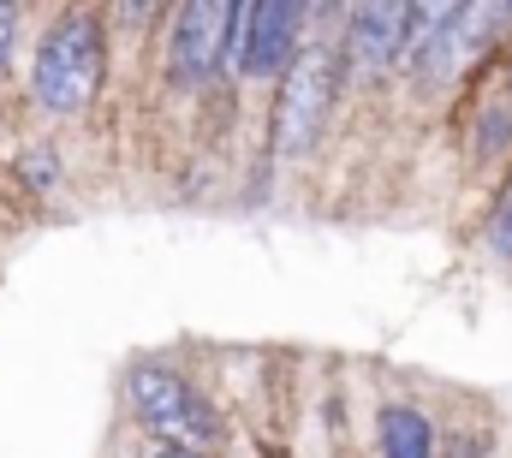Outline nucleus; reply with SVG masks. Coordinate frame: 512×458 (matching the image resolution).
<instances>
[{"mask_svg":"<svg viewBox=\"0 0 512 458\" xmlns=\"http://www.w3.org/2000/svg\"><path fill=\"white\" fill-rule=\"evenodd\" d=\"M108 78V30L96 12L66 6L30 48V102L42 114H84Z\"/></svg>","mask_w":512,"mask_h":458,"instance_id":"f257e3e1","label":"nucleus"},{"mask_svg":"<svg viewBox=\"0 0 512 458\" xmlns=\"http://www.w3.org/2000/svg\"><path fill=\"white\" fill-rule=\"evenodd\" d=\"M126 399H131V417L143 435H155L161 447H191V453H215L227 441L221 429V411L203 399V387L173 369V363H131L126 375Z\"/></svg>","mask_w":512,"mask_h":458,"instance_id":"f03ea898","label":"nucleus"},{"mask_svg":"<svg viewBox=\"0 0 512 458\" xmlns=\"http://www.w3.org/2000/svg\"><path fill=\"white\" fill-rule=\"evenodd\" d=\"M340 84H346L340 42L304 36L298 60L286 66V78H280V90H274V149H280L286 161H298V155H310V149L322 143Z\"/></svg>","mask_w":512,"mask_h":458,"instance_id":"7ed1b4c3","label":"nucleus"},{"mask_svg":"<svg viewBox=\"0 0 512 458\" xmlns=\"http://www.w3.org/2000/svg\"><path fill=\"white\" fill-rule=\"evenodd\" d=\"M233 24H239L233 0H191V6H179L173 30H167V84L173 90H209L227 72Z\"/></svg>","mask_w":512,"mask_h":458,"instance_id":"20e7f679","label":"nucleus"},{"mask_svg":"<svg viewBox=\"0 0 512 458\" xmlns=\"http://www.w3.org/2000/svg\"><path fill=\"white\" fill-rule=\"evenodd\" d=\"M304 24H310V6H292V0H245V12H239V78L280 84L286 66L304 48Z\"/></svg>","mask_w":512,"mask_h":458,"instance_id":"39448f33","label":"nucleus"},{"mask_svg":"<svg viewBox=\"0 0 512 458\" xmlns=\"http://www.w3.org/2000/svg\"><path fill=\"white\" fill-rule=\"evenodd\" d=\"M405 12L411 6H346V36H340V66L352 84H370L382 78L387 66H399V42H405Z\"/></svg>","mask_w":512,"mask_h":458,"instance_id":"423d86ee","label":"nucleus"},{"mask_svg":"<svg viewBox=\"0 0 512 458\" xmlns=\"http://www.w3.org/2000/svg\"><path fill=\"white\" fill-rule=\"evenodd\" d=\"M376 441H382V458H435V423L417 405H382Z\"/></svg>","mask_w":512,"mask_h":458,"instance_id":"0eeeda50","label":"nucleus"},{"mask_svg":"<svg viewBox=\"0 0 512 458\" xmlns=\"http://www.w3.org/2000/svg\"><path fill=\"white\" fill-rule=\"evenodd\" d=\"M18 185H24V191H54V185H60V155H54L48 143H30V149L18 155Z\"/></svg>","mask_w":512,"mask_h":458,"instance_id":"6e6552de","label":"nucleus"},{"mask_svg":"<svg viewBox=\"0 0 512 458\" xmlns=\"http://www.w3.org/2000/svg\"><path fill=\"white\" fill-rule=\"evenodd\" d=\"M489 250L512 268V179H507V191H501V203H495V215H489Z\"/></svg>","mask_w":512,"mask_h":458,"instance_id":"1a4fd4ad","label":"nucleus"},{"mask_svg":"<svg viewBox=\"0 0 512 458\" xmlns=\"http://www.w3.org/2000/svg\"><path fill=\"white\" fill-rule=\"evenodd\" d=\"M12 42H18V12L0 6V66H6V54H12Z\"/></svg>","mask_w":512,"mask_h":458,"instance_id":"9d476101","label":"nucleus"},{"mask_svg":"<svg viewBox=\"0 0 512 458\" xmlns=\"http://www.w3.org/2000/svg\"><path fill=\"white\" fill-rule=\"evenodd\" d=\"M155 458H215V453H191V447H161Z\"/></svg>","mask_w":512,"mask_h":458,"instance_id":"9b49d317","label":"nucleus"}]
</instances>
